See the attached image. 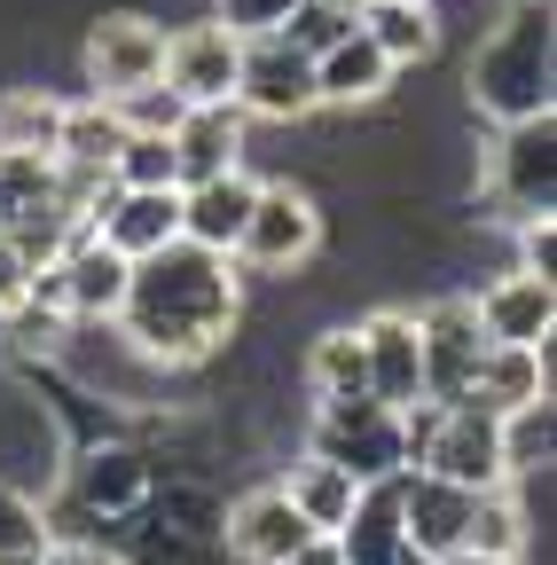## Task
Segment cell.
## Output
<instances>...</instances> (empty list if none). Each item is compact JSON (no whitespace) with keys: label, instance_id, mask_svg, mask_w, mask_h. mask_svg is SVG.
I'll list each match as a JSON object with an SVG mask.
<instances>
[{"label":"cell","instance_id":"1","mask_svg":"<svg viewBox=\"0 0 557 565\" xmlns=\"http://www.w3.org/2000/svg\"><path fill=\"white\" fill-rule=\"evenodd\" d=\"M236 259H213L196 244H165L150 259H133L126 275V307H118V330L126 345L158 370H189L204 353H221V338L236 330Z\"/></svg>","mask_w":557,"mask_h":565},{"label":"cell","instance_id":"2","mask_svg":"<svg viewBox=\"0 0 557 565\" xmlns=\"http://www.w3.org/2000/svg\"><path fill=\"white\" fill-rule=\"evenodd\" d=\"M471 95L503 126L549 118V0H518L511 24L486 32V47L471 55Z\"/></svg>","mask_w":557,"mask_h":565},{"label":"cell","instance_id":"3","mask_svg":"<svg viewBox=\"0 0 557 565\" xmlns=\"http://www.w3.org/2000/svg\"><path fill=\"white\" fill-rule=\"evenodd\" d=\"M307 456L330 463V471H345L354 487H385V479L408 471L400 416H393L385 401H369V393H354V401H314V448H307Z\"/></svg>","mask_w":557,"mask_h":565},{"label":"cell","instance_id":"4","mask_svg":"<svg viewBox=\"0 0 557 565\" xmlns=\"http://www.w3.org/2000/svg\"><path fill=\"white\" fill-rule=\"evenodd\" d=\"M314 252H322V212H314V196L291 189V181H259L236 259L259 267V275H291V267H307Z\"/></svg>","mask_w":557,"mask_h":565},{"label":"cell","instance_id":"5","mask_svg":"<svg viewBox=\"0 0 557 565\" xmlns=\"http://www.w3.org/2000/svg\"><path fill=\"white\" fill-rule=\"evenodd\" d=\"M416 471H432V479H448V487H463V494L511 487V479H503V416H486L479 401L440 408V424H432L425 456H416Z\"/></svg>","mask_w":557,"mask_h":565},{"label":"cell","instance_id":"6","mask_svg":"<svg viewBox=\"0 0 557 565\" xmlns=\"http://www.w3.org/2000/svg\"><path fill=\"white\" fill-rule=\"evenodd\" d=\"M244 118H267V126H291V118H314V55H299L283 32L267 40H244V63H236V95H228Z\"/></svg>","mask_w":557,"mask_h":565},{"label":"cell","instance_id":"7","mask_svg":"<svg viewBox=\"0 0 557 565\" xmlns=\"http://www.w3.org/2000/svg\"><path fill=\"white\" fill-rule=\"evenodd\" d=\"M165 79V24L150 17H103L87 32V87L95 103H133V95H150Z\"/></svg>","mask_w":557,"mask_h":565},{"label":"cell","instance_id":"8","mask_svg":"<svg viewBox=\"0 0 557 565\" xmlns=\"http://www.w3.org/2000/svg\"><path fill=\"white\" fill-rule=\"evenodd\" d=\"M416 353H425V401H440V408L471 401V377L486 362L471 299H432L425 315H416Z\"/></svg>","mask_w":557,"mask_h":565},{"label":"cell","instance_id":"9","mask_svg":"<svg viewBox=\"0 0 557 565\" xmlns=\"http://www.w3.org/2000/svg\"><path fill=\"white\" fill-rule=\"evenodd\" d=\"M236 63H244V40H228L221 24H181L165 32V95L181 110H213L236 95Z\"/></svg>","mask_w":557,"mask_h":565},{"label":"cell","instance_id":"10","mask_svg":"<svg viewBox=\"0 0 557 565\" xmlns=\"http://www.w3.org/2000/svg\"><path fill=\"white\" fill-rule=\"evenodd\" d=\"M557 118H526V126H503V150H495V196L511 204V221H549V196H557Z\"/></svg>","mask_w":557,"mask_h":565},{"label":"cell","instance_id":"11","mask_svg":"<svg viewBox=\"0 0 557 565\" xmlns=\"http://www.w3.org/2000/svg\"><path fill=\"white\" fill-rule=\"evenodd\" d=\"M362 330V362H369V401H385L393 416L425 401V353H416V315L408 307H377Z\"/></svg>","mask_w":557,"mask_h":565},{"label":"cell","instance_id":"12","mask_svg":"<svg viewBox=\"0 0 557 565\" xmlns=\"http://www.w3.org/2000/svg\"><path fill=\"white\" fill-rule=\"evenodd\" d=\"M87 228L133 267V259H150V252L181 244V189H110V196L95 204Z\"/></svg>","mask_w":557,"mask_h":565},{"label":"cell","instance_id":"13","mask_svg":"<svg viewBox=\"0 0 557 565\" xmlns=\"http://www.w3.org/2000/svg\"><path fill=\"white\" fill-rule=\"evenodd\" d=\"M471 315H479L486 345H549V330H557V282L503 275V282H486V291L471 299Z\"/></svg>","mask_w":557,"mask_h":565},{"label":"cell","instance_id":"14","mask_svg":"<svg viewBox=\"0 0 557 565\" xmlns=\"http://www.w3.org/2000/svg\"><path fill=\"white\" fill-rule=\"evenodd\" d=\"M471 503H479V494H463V487H448L432 471H400V534H408V550L456 557L463 526H471Z\"/></svg>","mask_w":557,"mask_h":565},{"label":"cell","instance_id":"15","mask_svg":"<svg viewBox=\"0 0 557 565\" xmlns=\"http://www.w3.org/2000/svg\"><path fill=\"white\" fill-rule=\"evenodd\" d=\"M221 173H244V110L236 103L181 110V126H173V181L196 189V181H221Z\"/></svg>","mask_w":557,"mask_h":565},{"label":"cell","instance_id":"16","mask_svg":"<svg viewBox=\"0 0 557 565\" xmlns=\"http://www.w3.org/2000/svg\"><path fill=\"white\" fill-rule=\"evenodd\" d=\"M251 196H259V181H251V173H221V181L181 189V244L213 252V259H236L244 221H251Z\"/></svg>","mask_w":557,"mask_h":565},{"label":"cell","instance_id":"17","mask_svg":"<svg viewBox=\"0 0 557 565\" xmlns=\"http://www.w3.org/2000/svg\"><path fill=\"white\" fill-rule=\"evenodd\" d=\"M385 87H393V63L369 47L362 24L314 55V110H362V103H377Z\"/></svg>","mask_w":557,"mask_h":565},{"label":"cell","instance_id":"18","mask_svg":"<svg viewBox=\"0 0 557 565\" xmlns=\"http://www.w3.org/2000/svg\"><path fill=\"white\" fill-rule=\"evenodd\" d=\"M299 542H314V534H307V519L291 511L283 487H259V494H244V503L228 511V550H236L244 565H283Z\"/></svg>","mask_w":557,"mask_h":565},{"label":"cell","instance_id":"19","mask_svg":"<svg viewBox=\"0 0 557 565\" xmlns=\"http://www.w3.org/2000/svg\"><path fill=\"white\" fill-rule=\"evenodd\" d=\"M471 401L486 416H518L549 401V345H486V362L471 377Z\"/></svg>","mask_w":557,"mask_h":565},{"label":"cell","instance_id":"20","mask_svg":"<svg viewBox=\"0 0 557 565\" xmlns=\"http://www.w3.org/2000/svg\"><path fill=\"white\" fill-rule=\"evenodd\" d=\"M118 150H126V118L110 110V103H63V126H55V166L63 173H95V181H110V166H118Z\"/></svg>","mask_w":557,"mask_h":565},{"label":"cell","instance_id":"21","mask_svg":"<svg viewBox=\"0 0 557 565\" xmlns=\"http://www.w3.org/2000/svg\"><path fill=\"white\" fill-rule=\"evenodd\" d=\"M330 542H338L345 565H393V557L408 550V534H400V479L362 487V494H354V519H345Z\"/></svg>","mask_w":557,"mask_h":565},{"label":"cell","instance_id":"22","mask_svg":"<svg viewBox=\"0 0 557 565\" xmlns=\"http://www.w3.org/2000/svg\"><path fill=\"white\" fill-rule=\"evenodd\" d=\"M354 24L369 32V47H377L393 71H400V63H425V55L440 47V9H432V0H369Z\"/></svg>","mask_w":557,"mask_h":565},{"label":"cell","instance_id":"23","mask_svg":"<svg viewBox=\"0 0 557 565\" xmlns=\"http://www.w3.org/2000/svg\"><path fill=\"white\" fill-rule=\"evenodd\" d=\"M32 221H63V212H55V158L0 150V236H17ZM63 228H72V221H63Z\"/></svg>","mask_w":557,"mask_h":565},{"label":"cell","instance_id":"24","mask_svg":"<svg viewBox=\"0 0 557 565\" xmlns=\"http://www.w3.org/2000/svg\"><path fill=\"white\" fill-rule=\"evenodd\" d=\"M283 494H291V511L307 519V534H338L345 519H354V479H345V471H330V463H291V479H283Z\"/></svg>","mask_w":557,"mask_h":565},{"label":"cell","instance_id":"25","mask_svg":"<svg viewBox=\"0 0 557 565\" xmlns=\"http://www.w3.org/2000/svg\"><path fill=\"white\" fill-rule=\"evenodd\" d=\"M307 385H314V401H354V393H369V362H362V330L345 322V330H322L314 345H307Z\"/></svg>","mask_w":557,"mask_h":565},{"label":"cell","instance_id":"26","mask_svg":"<svg viewBox=\"0 0 557 565\" xmlns=\"http://www.w3.org/2000/svg\"><path fill=\"white\" fill-rule=\"evenodd\" d=\"M142 487H150V463L133 448H95L79 463V503L87 511H133V503H142Z\"/></svg>","mask_w":557,"mask_h":565},{"label":"cell","instance_id":"27","mask_svg":"<svg viewBox=\"0 0 557 565\" xmlns=\"http://www.w3.org/2000/svg\"><path fill=\"white\" fill-rule=\"evenodd\" d=\"M463 550H471V557H511V565H518V550H526V511H518L511 487H495V494H479V503H471Z\"/></svg>","mask_w":557,"mask_h":565},{"label":"cell","instance_id":"28","mask_svg":"<svg viewBox=\"0 0 557 565\" xmlns=\"http://www.w3.org/2000/svg\"><path fill=\"white\" fill-rule=\"evenodd\" d=\"M55 126H63V103H55V95H40V87L0 95V150H40V158H55Z\"/></svg>","mask_w":557,"mask_h":565},{"label":"cell","instance_id":"29","mask_svg":"<svg viewBox=\"0 0 557 565\" xmlns=\"http://www.w3.org/2000/svg\"><path fill=\"white\" fill-rule=\"evenodd\" d=\"M110 189H181L173 181V134H126L110 166Z\"/></svg>","mask_w":557,"mask_h":565},{"label":"cell","instance_id":"30","mask_svg":"<svg viewBox=\"0 0 557 565\" xmlns=\"http://www.w3.org/2000/svg\"><path fill=\"white\" fill-rule=\"evenodd\" d=\"M47 550V519H40V503L24 487H9L0 479V557H40Z\"/></svg>","mask_w":557,"mask_h":565},{"label":"cell","instance_id":"31","mask_svg":"<svg viewBox=\"0 0 557 565\" xmlns=\"http://www.w3.org/2000/svg\"><path fill=\"white\" fill-rule=\"evenodd\" d=\"M534 463H549V401L503 416V479H518V471H534Z\"/></svg>","mask_w":557,"mask_h":565},{"label":"cell","instance_id":"32","mask_svg":"<svg viewBox=\"0 0 557 565\" xmlns=\"http://www.w3.org/2000/svg\"><path fill=\"white\" fill-rule=\"evenodd\" d=\"M291 17H299V0H221L213 24H221L228 40H267V32H283Z\"/></svg>","mask_w":557,"mask_h":565},{"label":"cell","instance_id":"33","mask_svg":"<svg viewBox=\"0 0 557 565\" xmlns=\"http://www.w3.org/2000/svg\"><path fill=\"white\" fill-rule=\"evenodd\" d=\"M345 32H354V24H345L338 9H322V0H299V17L283 24V40L299 47V55H322L330 40H345Z\"/></svg>","mask_w":557,"mask_h":565},{"label":"cell","instance_id":"34","mask_svg":"<svg viewBox=\"0 0 557 565\" xmlns=\"http://www.w3.org/2000/svg\"><path fill=\"white\" fill-rule=\"evenodd\" d=\"M118 118H126V134H173V126H181V103H173L165 87H150V95L118 103Z\"/></svg>","mask_w":557,"mask_h":565},{"label":"cell","instance_id":"35","mask_svg":"<svg viewBox=\"0 0 557 565\" xmlns=\"http://www.w3.org/2000/svg\"><path fill=\"white\" fill-rule=\"evenodd\" d=\"M518 244H526V267H518V275L557 282V228H549V221H526V228H518Z\"/></svg>","mask_w":557,"mask_h":565},{"label":"cell","instance_id":"36","mask_svg":"<svg viewBox=\"0 0 557 565\" xmlns=\"http://www.w3.org/2000/svg\"><path fill=\"white\" fill-rule=\"evenodd\" d=\"M40 565H118V557H103V550H87V542H47Z\"/></svg>","mask_w":557,"mask_h":565},{"label":"cell","instance_id":"37","mask_svg":"<svg viewBox=\"0 0 557 565\" xmlns=\"http://www.w3.org/2000/svg\"><path fill=\"white\" fill-rule=\"evenodd\" d=\"M283 565H345V557H338V542H330V534H314V542H299Z\"/></svg>","mask_w":557,"mask_h":565},{"label":"cell","instance_id":"38","mask_svg":"<svg viewBox=\"0 0 557 565\" xmlns=\"http://www.w3.org/2000/svg\"><path fill=\"white\" fill-rule=\"evenodd\" d=\"M322 9H338V17H345V24H354V17H362V9H369V0H322Z\"/></svg>","mask_w":557,"mask_h":565},{"label":"cell","instance_id":"39","mask_svg":"<svg viewBox=\"0 0 557 565\" xmlns=\"http://www.w3.org/2000/svg\"><path fill=\"white\" fill-rule=\"evenodd\" d=\"M440 565H511V557H471V550H456V557H440Z\"/></svg>","mask_w":557,"mask_h":565},{"label":"cell","instance_id":"40","mask_svg":"<svg viewBox=\"0 0 557 565\" xmlns=\"http://www.w3.org/2000/svg\"><path fill=\"white\" fill-rule=\"evenodd\" d=\"M393 565H440V557H425V550H400V557H393Z\"/></svg>","mask_w":557,"mask_h":565},{"label":"cell","instance_id":"41","mask_svg":"<svg viewBox=\"0 0 557 565\" xmlns=\"http://www.w3.org/2000/svg\"><path fill=\"white\" fill-rule=\"evenodd\" d=\"M40 557H47V550H40ZM40 557H0V565H40Z\"/></svg>","mask_w":557,"mask_h":565},{"label":"cell","instance_id":"42","mask_svg":"<svg viewBox=\"0 0 557 565\" xmlns=\"http://www.w3.org/2000/svg\"><path fill=\"white\" fill-rule=\"evenodd\" d=\"M511 9H518V0H511Z\"/></svg>","mask_w":557,"mask_h":565}]
</instances>
